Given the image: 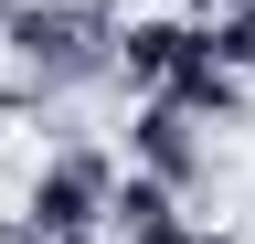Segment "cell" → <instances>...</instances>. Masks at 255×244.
I'll return each instance as SVG.
<instances>
[{"mask_svg":"<svg viewBox=\"0 0 255 244\" xmlns=\"http://www.w3.org/2000/svg\"><path fill=\"white\" fill-rule=\"evenodd\" d=\"M0 43H11V75L32 96H75V85L117 75V11L107 0H21V11H0Z\"/></svg>","mask_w":255,"mask_h":244,"instance_id":"obj_1","label":"cell"},{"mask_svg":"<svg viewBox=\"0 0 255 244\" xmlns=\"http://www.w3.org/2000/svg\"><path fill=\"white\" fill-rule=\"evenodd\" d=\"M107 191H117V160H107V149H85V138H64L53 160L32 170L21 223L43 234V244H85V234H107Z\"/></svg>","mask_w":255,"mask_h":244,"instance_id":"obj_2","label":"cell"},{"mask_svg":"<svg viewBox=\"0 0 255 244\" xmlns=\"http://www.w3.org/2000/svg\"><path fill=\"white\" fill-rule=\"evenodd\" d=\"M128 160H138L149 180H170V191L191 202V191L213 180V128H202L181 96H149L138 117H128Z\"/></svg>","mask_w":255,"mask_h":244,"instance_id":"obj_3","label":"cell"},{"mask_svg":"<svg viewBox=\"0 0 255 244\" xmlns=\"http://www.w3.org/2000/svg\"><path fill=\"white\" fill-rule=\"evenodd\" d=\"M191 53H202V32L191 21H170V11H138V21H117V75L138 85V96H159Z\"/></svg>","mask_w":255,"mask_h":244,"instance_id":"obj_4","label":"cell"},{"mask_svg":"<svg viewBox=\"0 0 255 244\" xmlns=\"http://www.w3.org/2000/svg\"><path fill=\"white\" fill-rule=\"evenodd\" d=\"M107 234H117V244H191L181 191H170V180H149V170H128L117 191H107Z\"/></svg>","mask_w":255,"mask_h":244,"instance_id":"obj_5","label":"cell"},{"mask_svg":"<svg viewBox=\"0 0 255 244\" xmlns=\"http://www.w3.org/2000/svg\"><path fill=\"white\" fill-rule=\"evenodd\" d=\"M213 53H223V64L255 85V11H223V21H213Z\"/></svg>","mask_w":255,"mask_h":244,"instance_id":"obj_6","label":"cell"},{"mask_svg":"<svg viewBox=\"0 0 255 244\" xmlns=\"http://www.w3.org/2000/svg\"><path fill=\"white\" fill-rule=\"evenodd\" d=\"M0 244H43V234H32V223H21V212H0Z\"/></svg>","mask_w":255,"mask_h":244,"instance_id":"obj_7","label":"cell"},{"mask_svg":"<svg viewBox=\"0 0 255 244\" xmlns=\"http://www.w3.org/2000/svg\"><path fill=\"white\" fill-rule=\"evenodd\" d=\"M223 11H255V0H213V21H223Z\"/></svg>","mask_w":255,"mask_h":244,"instance_id":"obj_8","label":"cell"}]
</instances>
